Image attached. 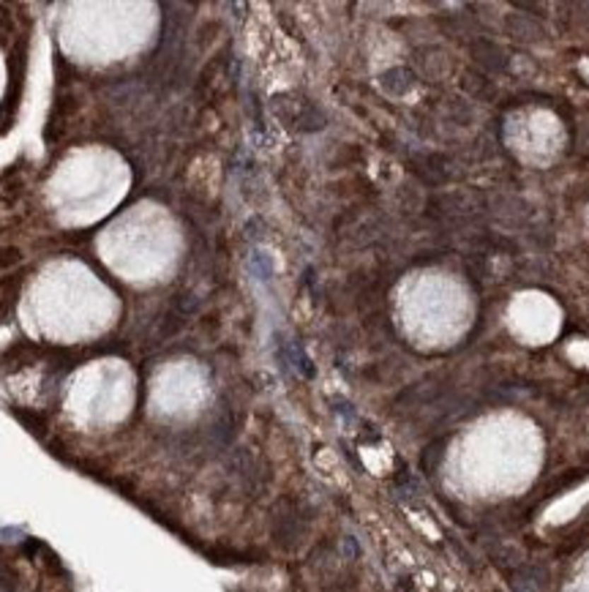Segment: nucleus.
Masks as SVG:
<instances>
[{"label":"nucleus","instance_id":"nucleus-1","mask_svg":"<svg viewBox=\"0 0 589 592\" xmlns=\"http://www.w3.org/2000/svg\"><path fill=\"white\" fill-rule=\"evenodd\" d=\"M14 262H19V251H14V248H0V267H11Z\"/></svg>","mask_w":589,"mask_h":592}]
</instances>
